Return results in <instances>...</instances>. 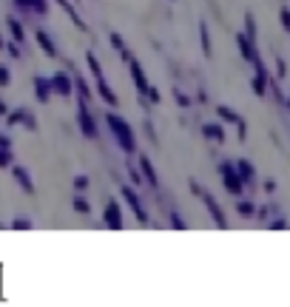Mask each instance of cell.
Masks as SVG:
<instances>
[{
	"instance_id": "obj_35",
	"label": "cell",
	"mask_w": 290,
	"mask_h": 307,
	"mask_svg": "<svg viewBox=\"0 0 290 307\" xmlns=\"http://www.w3.org/2000/svg\"><path fill=\"white\" fill-rule=\"evenodd\" d=\"M279 20H282V29H285V32H290V11L288 9L279 11Z\"/></svg>"
},
{
	"instance_id": "obj_41",
	"label": "cell",
	"mask_w": 290,
	"mask_h": 307,
	"mask_svg": "<svg viewBox=\"0 0 290 307\" xmlns=\"http://www.w3.org/2000/svg\"><path fill=\"white\" fill-rule=\"evenodd\" d=\"M270 227H273V230H285V227H288V219H276Z\"/></svg>"
},
{
	"instance_id": "obj_38",
	"label": "cell",
	"mask_w": 290,
	"mask_h": 307,
	"mask_svg": "<svg viewBox=\"0 0 290 307\" xmlns=\"http://www.w3.org/2000/svg\"><path fill=\"white\" fill-rule=\"evenodd\" d=\"M9 80H12L9 68H6V66H0V86H9Z\"/></svg>"
},
{
	"instance_id": "obj_11",
	"label": "cell",
	"mask_w": 290,
	"mask_h": 307,
	"mask_svg": "<svg viewBox=\"0 0 290 307\" xmlns=\"http://www.w3.org/2000/svg\"><path fill=\"white\" fill-rule=\"evenodd\" d=\"M236 43H239V54L248 60V63H256L259 60V51H256V43L250 40V37H245V32L236 34Z\"/></svg>"
},
{
	"instance_id": "obj_16",
	"label": "cell",
	"mask_w": 290,
	"mask_h": 307,
	"mask_svg": "<svg viewBox=\"0 0 290 307\" xmlns=\"http://www.w3.org/2000/svg\"><path fill=\"white\" fill-rule=\"evenodd\" d=\"M35 94H37V100L40 102L51 100V83H48V77H40V74L35 77Z\"/></svg>"
},
{
	"instance_id": "obj_18",
	"label": "cell",
	"mask_w": 290,
	"mask_h": 307,
	"mask_svg": "<svg viewBox=\"0 0 290 307\" xmlns=\"http://www.w3.org/2000/svg\"><path fill=\"white\" fill-rule=\"evenodd\" d=\"M97 91H100V97H103L108 105H117V94H114V88H111V86H108L103 77L97 80Z\"/></svg>"
},
{
	"instance_id": "obj_24",
	"label": "cell",
	"mask_w": 290,
	"mask_h": 307,
	"mask_svg": "<svg viewBox=\"0 0 290 307\" xmlns=\"http://www.w3.org/2000/svg\"><path fill=\"white\" fill-rule=\"evenodd\" d=\"M199 37H202V51H205V57H210L213 51H210V34H208V26L205 23L199 26Z\"/></svg>"
},
{
	"instance_id": "obj_19",
	"label": "cell",
	"mask_w": 290,
	"mask_h": 307,
	"mask_svg": "<svg viewBox=\"0 0 290 307\" xmlns=\"http://www.w3.org/2000/svg\"><path fill=\"white\" fill-rule=\"evenodd\" d=\"M108 43L114 45L117 51H120V57H123V60H125V63H128V60H131V54H128L125 43H123V37H120V34H117V32H108Z\"/></svg>"
},
{
	"instance_id": "obj_17",
	"label": "cell",
	"mask_w": 290,
	"mask_h": 307,
	"mask_svg": "<svg viewBox=\"0 0 290 307\" xmlns=\"http://www.w3.org/2000/svg\"><path fill=\"white\" fill-rule=\"evenodd\" d=\"M233 171L239 174V179H242L245 185H248V182L253 179V165H250L248 159H239V162H233Z\"/></svg>"
},
{
	"instance_id": "obj_4",
	"label": "cell",
	"mask_w": 290,
	"mask_h": 307,
	"mask_svg": "<svg viewBox=\"0 0 290 307\" xmlns=\"http://www.w3.org/2000/svg\"><path fill=\"white\" fill-rule=\"evenodd\" d=\"M216 114H219V120H222V123L236 125V131H239V139L245 142V136H248V125H245L242 117L233 111V108H228V105H216Z\"/></svg>"
},
{
	"instance_id": "obj_40",
	"label": "cell",
	"mask_w": 290,
	"mask_h": 307,
	"mask_svg": "<svg viewBox=\"0 0 290 307\" xmlns=\"http://www.w3.org/2000/svg\"><path fill=\"white\" fill-rule=\"evenodd\" d=\"M128 176H131V182H134V185H139V182H142L139 171H134V168H128Z\"/></svg>"
},
{
	"instance_id": "obj_15",
	"label": "cell",
	"mask_w": 290,
	"mask_h": 307,
	"mask_svg": "<svg viewBox=\"0 0 290 307\" xmlns=\"http://www.w3.org/2000/svg\"><path fill=\"white\" fill-rule=\"evenodd\" d=\"M139 171H142V176L148 179V185H151V188H160V179H157V171H154L151 159L145 157V154L139 157Z\"/></svg>"
},
{
	"instance_id": "obj_42",
	"label": "cell",
	"mask_w": 290,
	"mask_h": 307,
	"mask_svg": "<svg viewBox=\"0 0 290 307\" xmlns=\"http://www.w3.org/2000/svg\"><path fill=\"white\" fill-rule=\"evenodd\" d=\"M265 193H276V182L273 179H265Z\"/></svg>"
},
{
	"instance_id": "obj_33",
	"label": "cell",
	"mask_w": 290,
	"mask_h": 307,
	"mask_svg": "<svg viewBox=\"0 0 290 307\" xmlns=\"http://www.w3.org/2000/svg\"><path fill=\"white\" fill-rule=\"evenodd\" d=\"M9 227H12V230H32V227H35V225H32L29 219H14V222H12V225H9Z\"/></svg>"
},
{
	"instance_id": "obj_12",
	"label": "cell",
	"mask_w": 290,
	"mask_h": 307,
	"mask_svg": "<svg viewBox=\"0 0 290 307\" xmlns=\"http://www.w3.org/2000/svg\"><path fill=\"white\" fill-rule=\"evenodd\" d=\"M12 168V176H14V182L23 188V193H35V182H32V176H29V171L23 168V165H9Z\"/></svg>"
},
{
	"instance_id": "obj_43",
	"label": "cell",
	"mask_w": 290,
	"mask_h": 307,
	"mask_svg": "<svg viewBox=\"0 0 290 307\" xmlns=\"http://www.w3.org/2000/svg\"><path fill=\"white\" fill-rule=\"evenodd\" d=\"M0 148H12V139L6 134H0Z\"/></svg>"
},
{
	"instance_id": "obj_25",
	"label": "cell",
	"mask_w": 290,
	"mask_h": 307,
	"mask_svg": "<svg viewBox=\"0 0 290 307\" xmlns=\"http://www.w3.org/2000/svg\"><path fill=\"white\" fill-rule=\"evenodd\" d=\"M71 205H74V211H77V214H85V216L91 214V205H88V199H83L80 193L74 196V202H71Z\"/></svg>"
},
{
	"instance_id": "obj_31",
	"label": "cell",
	"mask_w": 290,
	"mask_h": 307,
	"mask_svg": "<svg viewBox=\"0 0 290 307\" xmlns=\"http://www.w3.org/2000/svg\"><path fill=\"white\" fill-rule=\"evenodd\" d=\"M168 222H171V227H176V230H185V219H182V216H179V214H171V216H168Z\"/></svg>"
},
{
	"instance_id": "obj_26",
	"label": "cell",
	"mask_w": 290,
	"mask_h": 307,
	"mask_svg": "<svg viewBox=\"0 0 290 307\" xmlns=\"http://www.w3.org/2000/svg\"><path fill=\"white\" fill-rule=\"evenodd\" d=\"M85 63H88V68H91V74H94V77H97V80L103 77V68H100V63H97V57H94L91 51L85 54Z\"/></svg>"
},
{
	"instance_id": "obj_7",
	"label": "cell",
	"mask_w": 290,
	"mask_h": 307,
	"mask_svg": "<svg viewBox=\"0 0 290 307\" xmlns=\"http://www.w3.org/2000/svg\"><path fill=\"white\" fill-rule=\"evenodd\" d=\"M51 83V94H60V97H71V91H74V83L66 71H57L54 77H48Z\"/></svg>"
},
{
	"instance_id": "obj_28",
	"label": "cell",
	"mask_w": 290,
	"mask_h": 307,
	"mask_svg": "<svg viewBox=\"0 0 290 307\" xmlns=\"http://www.w3.org/2000/svg\"><path fill=\"white\" fill-rule=\"evenodd\" d=\"M245 37H250V40H256V20H253V14H245Z\"/></svg>"
},
{
	"instance_id": "obj_3",
	"label": "cell",
	"mask_w": 290,
	"mask_h": 307,
	"mask_svg": "<svg viewBox=\"0 0 290 307\" xmlns=\"http://www.w3.org/2000/svg\"><path fill=\"white\" fill-rule=\"evenodd\" d=\"M219 174H222V182H225V191L233 193V196H239L245 191V182L239 179V174L233 171V162H222L219 165Z\"/></svg>"
},
{
	"instance_id": "obj_5",
	"label": "cell",
	"mask_w": 290,
	"mask_h": 307,
	"mask_svg": "<svg viewBox=\"0 0 290 307\" xmlns=\"http://www.w3.org/2000/svg\"><path fill=\"white\" fill-rule=\"evenodd\" d=\"M6 123L9 125H23L29 131H37V120L29 108H14V111H9L6 114Z\"/></svg>"
},
{
	"instance_id": "obj_23",
	"label": "cell",
	"mask_w": 290,
	"mask_h": 307,
	"mask_svg": "<svg viewBox=\"0 0 290 307\" xmlns=\"http://www.w3.org/2000/svg\"><path fill=\"white\" fill-rule=\"evenodd\" d=\"M236 214H239V216H253L256 214V205L250 202V199H239V202H236Z\"/></svg>"
},
{
	"instance_id": "obj_20",
	"label": "cell",
	"mask_w": 290,
	"mask_h": 307,
	"mask_svg": "<svg viewBox=\"0 0 290 307\" xmlns=\"http://www.w3.org/2000/svg\"><path fill=\"white\" fill-rule=\"evenodd\" d=\"M57 3H60V6H63V11L69 14L71 20H74V26H77V29H83V32H85V23L80 20V14H77V9L71 6V0H57Z\"/></svg>"
},
{
	"instance_id": "obj_32",
	"label": "cell",
	"mask_w": 290,
	"mask_h": 307,
	"mask_svg": "<svg viewBox=\"0 0 290 307\" xmlns=\"http://www.w3.org/2000/svg\"><path fill=\"white\" fill-rule=\"evenodd\" d=\"M174 100H176V105H182V108H188V105L194 102L188 94H182V91H176V88H174Z\"/></svg>"
},
{
	"instance_id": "obj_2",
	"label": "cell",
	"mask_w": 290,
	"mask_h": 307,
	"mask_svg": "<svg viewBox=\"0 0 290 307\" xmlns=\"http://www.w3.org/2000/svg\"><path fill=\"white\" fill-rule=\"evenodd\" d=\"M191 193L194 196H199L202 202H205V208H208V214H210V219L216 222V227H228V219H225V214H222V208H219V202L210 196L202 185H197V182H191Z\"/></svg>"
},
{
	"instance_id": "obj_1",
	"label": "cell",
	"mask_w": 290,
	"mask_h": 307,
	"mask_svg": "<svg viewBox=\"0 0 290 307\" xmlns=\"http://www.w3.org/2000/svg\"><path fill=\"white\" fill-rule=\"evenodd\" d=\"M105 123H108V131L114 134L117 145L123 148L125 154H134V151H137V136H134L131 125H128L120 114H105Z\"/></svg>"
},
{
	"instance_id": "obj_39",
	"label": "cell",
	"mask_w": 290,
	"mask_h": 307,
	"mask_svg": "<svg viewBox=\"0 0 290 307\" xmlns=\"http://www.w3.org/2000/svg\"><path fill=\"white\" fill-rule=\"evenodd\" d=\"M14 3H17L20 11H32V0H14Z\"/></svg>"
},
{
	"instance_id": "obj_46",
	"label": "cell",
	"mask_w": 290,
	"mask_h": 307,
	"mask_svg": "<svg viewBox=\"0 0 290 307\" xmlns=\"http://www.w3.org/2000/svg\"><path fill=\"white\" fill-rule=\"evenodd\" d=\"M0 48H3V37H0Z\"/></svg>"
},
{
	"instance_id": "obj_8",
	"label": "cell",
	"mask_w": 290,
	"mask_h": 307,
	"mask_svg": "<svg viewBox=\"0 0 290 307\" xmlns=\"http://www.w3.org/2000/svg\"><path fill=\"white\" fill-rule=\"evenodd\" d=\"M77 123H80V131L88 139H97V123H94V117L88 114L85 102H80V108H77Z\"/></svg>"
},
{
	"instance_id": "obj_10",
	"label": "cell",
	"mask_w": 290,
	"mask_h": 307,
	"mask_svg": "<svg viewBox=\"0 0 290 307\" xmlns=\"http://www.w3.org/2000/svg\"><path fill=\"white\" fill-rule=\"evenodd\" d=\"M128 68H131V77H134V86H137V91H139V94H145L151 83H148V77H145V71H142V66H139L137 57H131V60H128Z\"/></svg>"
},
{
	"instance_id": "obj_13",
	"label": "cell",
	"mask_w": 290,
	"mask_h": 307,
	"mask_svg": "<svg viewBox=\"0 0 290 307\" xmlns=\"http://www.w3.org/2000/svg\"><path fill=\"white\" fill-rule=\"evenodd\" d=\"M35 40H37V45L43 48V54L46 57H57V45H54V40H51V34H48L46 29H37Z\"/></svg>"
},
{
	"instance_id": "obj_36",
	"label": "cell",
	"mask_w": 290,
	"mask_h": 307,
	"mask_svg": "<svg viewBox=\"0 0 290 307\" xmlns=\"http://www.w3.org/2000/svg\"><path fill=\"white\" fill-rule=\"evenodd\" d=\"M276 77H279V80L288 77V66H285V60H282V57L276 60Z\"/></svg>"
},
{
	"instance_id": "obj_6",
	"label": "cell",
	"mask_w": 290,
	"mask_h": 307,
	"mask_svg": "<svg viewBox=\"0 0 290 307\" xmlns=\"http://www.w3.org/2000/svg\"><path fill=\"white\" fill-rule=\"evenodd\" d=\"M120 193H123V199L128 202V208H131V214L137 216L142 225H148V214H145V208H142V202H139V196L134 188H120Z\"/></svg>"
},
{
	"instance_id": "obj_30",
	"label": "cell",
	"mask_w": 290,
	"mask_h": 307,
	"mask_svg": "<svg viewBox=\"0 0 290 307\" xmlns=\"http://www.w3.org/2000/svg\"><path fill=\"white\" fill-rule=\"evenodd\" d=\"M12 165V148H0V168Z\"/></svg>"
},
{
	"instance_id": "obj_21",
	"label": "cell",
	"mask_w": 290,
	"mask_h": 307,
	"mask_svg": "<svg viewBox=\"0 0 290 307\" xmlns=\"http://www.w3.org/2000/svg\"><path fill=\"white\" fill-rule=\"evenodd\" d=\"M6 26H9V32H12L14 43H23L26 32H23V26H20V20H17V17H6Z\"/></svg>"
},
{
	"instance_id": "obj_22",
	"label": "cell",
	"mask_w": 290,
	"mask_h": 307,
	"mask_svg": "<svg viewBox=\"0 0 290 307\" xmlns=\"http://www.w3.org/2000/svg\"><path fill=\"white\" fill-rule=\"evenodd\" d=\"M71 83H74V91L80 94V102H88V100H91V88L85 86V80H83V77H74Z\"/></svg>"
},
{
	"instance_id": "obj_14",
	"label": "cell",
	"mask_w": 290,
	"mask_h": 307,
	"mask_svg": "<svg viewBox=\"0 0 290 307\" xmlns=\"http://www.w3.org/2000/svg\"><path fill=\"white\" fill-rule=\"evenodd\" d=\"M202 136L210 142H225V125L219 123H205L202 125Z\"/></svg>"
},
{
	"instance_id": "obj_27",
	"label": "cell",
	"mask_w": 290,
	"mask_h": 307,
	"mask_svg": "<svg viewBox=\"0 0 290 307\" xmlns=\"http://www.w3.org/2000/svg\"><path fill=\"white\" fill-rule=\"evenodd\" d=\"M88 185H91V182H88L85 174H77V176H74V191H77V193H85V191H88Z\"/></svg>"
},
{
	"instance_id": "obj_9",
	"label": "cell",
	"mask_w": 290,
	"mask_h": 307,
	"mask_svg": "<svg viewBox=\"0 0 290 307\" xmlns=\"http://www.w3.org/2000/svg\"><path fill=\"white\" fill-rule=\"evenodd\" d=\"M103 219H105V225L111 227V230H123V211H120V202H105V214H103Z\"/></svg>"
},
{
	"instance_id": "obj_37",
	"label": "cell",
	"mask_w": 290,
	"mask_h": 307,
	"mask_svg": "<svg viewBox=\"0 0 290 307\" xmlns=\"http://www.w3.org/2000/svg\"><path fill=\"white\" fill-rule=\"evenodd\" d=\"M145 97L151 102H160V91H157V86H148V91H145Z\"/></svg>"
},
{
	"instance_id": "obj_29",
	"label": "cell",
	"mask_w": 290,
	"mask_h": 307,
	"mask_svg": "<svg viewBox=\"0 0 290 307\" xmlns=\"http://www.w3.org/2000/svg\"><path fill=\"white\" fill-rule=\"evenodd\" d=\"M32 11L40 14V17H46L48 14V0H32Z\"/></svg>"
},
{
	"instance_id": "obj_45",
	"label": "cell",
	"mask_w": 290,
	"mask_h": 307,
	"mask_svg": "<svg viewBox=\"0 0 290 307\" xmlns=\"http://www.w3.org/2000/svg\"><path fill=\"white\" fill-rule=\"evenodd\" d=\"M6 114H9V108H6V102L0 100V117H6Z\"/></svg>"
},
{
	"instance_id": "obj_44",
	"label": "cell",
	"mask_w": 290,
	"mask_h": 307,
	"mask_svg": "<svg viewBox=\"0 0 290 307\" xmlns=\"http://www.w3.org/2000/svg\"><path fill=\"white\" fill-rule=\"evenodd\" d=\"M259 211H262V214H259V216H262V219H267V216L273 214V211H276V208H259Z\"/></svg>"
},
{
	"instance_id": "obj_34",
	"label": "cell",
	"mask_w": 290,
	"mask_h": 307,
	"mask_svg": "<svg viewBox=\"0 0 290 307\" xmlns=\"http://www.w3.org/2000/svg\"><path fill=\"white\" fill-rule=\"evenodd\" d=\"M3 48L9 57H20V43H3Z\"/></svg>"
}]
</instances>
